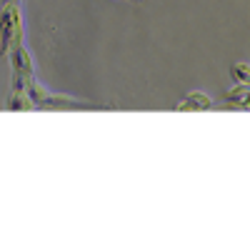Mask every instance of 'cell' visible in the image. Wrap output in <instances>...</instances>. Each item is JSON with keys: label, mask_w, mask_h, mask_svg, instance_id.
I'll use <instances>...</instances> for the list:
<instances>
[{"label": "cell", "mask_w": 250, "mask_h": 250, "mask_svg": "<svg viewBox=\"0 0 250 250\" xmlns=\"http://www.w3.org/2000/svg\"><path fill=\"white\" fill-rule=\"evenodd\" d=\"M38 108H50V110H108V105L100 103H88V100H75L60 93H48Z\"/></svg>", "instance_id": "cell-3"}, {"label": "cell", "mask_w": 250, "mask_h": 250, "mask_svg": "<svg viewBox=\"0 0 250 250\" xmlns=\"http://www.w3.org/2000/svg\"><path fill=\"white\" fill-rule=\"evenodd\" d=\"M33 100L28 98L25 90H10L8 95V110H33Z\"/></svg>", "instance_id": "cell-6"}, {"label": "cell", "mask_w": 250, "mask_h": 250, "mask_svg": "<svg viewBox=\"0 0 250 250\" xmlns=\"http://www.w3.org/2000/svg\"><path fill=\"white\" fill-rule=\"evenodd\" d=\"M213 105V98L208 95V93H203V90H193L190 95H185L178 105H175V110L178 113H188V110H193V113H200V110H208Z\"/></svg>", "instance_id": "cell-4"}, {"label": "cell", "mask_w": 250, "mask_h": 250, "mask_svg": "<svg viewBox=\"0 0 250 250\" xmlns=\"http://www.w3.org/2000/svg\"><path fill=\"white\" fill-rule=\"evenodd\" d=\"M225 100L235 105L238 110H248V100H250V90H248V83H235V85L225 93Z\"/></svg>", "instance_id": "cell-5"}, {"label": "cell", "mask_w": 250, "mask_h": 250, "mask_svg": "<svg viewBox=\"0 0 250 250\" xmlns=\"http://www.w3.org/2000/svg\"><path fill=\"white\" fill-rule=\"evenodd\" d=\"M18 45H23V13L20 3H8L0 8V58Z\"/></svg>", "instance_id": "cell-1"}, {"label": "cell", "mask_w": 250, "mask_h": 250, "mask_svg": "<svg viewBox=\"0 0 250 250\" xmlns=\"http://www.w3.org/2000/svg\"><path fill=\"white\" fill-rule=\"evenodd\" d=\"M8 60H10V90H23V85L35 78V65H33V58L30 53L25 50V45H18L8 53Z\"/></svg>", "instance_id": "cell-2"}, {"label": "cell", "mask_w": 250, "mask_h": 250, "mask_svg": "<svg viewBox=\"0 0 250 250\" xmlns=\"http://www.w3.org/2000/svg\"><path fill=\"white\" fill-rule=\"evenodd\" d=\"M230 75L235 83H250V65L248 62H235L230 68Z\"/></svg>", "instance_id": "cell-7"}, {"label": "cell", "mask_w": 250, "mask_h": 250, "mask_svg": "<svg viewBox=\"0 0 250 250\" xmlns=\"http://www.w3.org/2000/svg\"><path fill=\"white\" fill-rule=\"evenodd\" d=\"M123 3H138V0H123Z\"/></svg>", "instance_id": "cell-9"}, {"label": "cell", "mask_w": 250, "mask_h": 250, "mask_svg": "<svg viewBox=\"0 0 250 250\" xmlns=\"http://www.w3.org/2000/svg\"><path fill=\"white\" fill-rule=\"evenodd\" d=\"M8 3H23V0H0V8L8 5Z\"/></svg>", "instance_id": "cell-8"}]
</instances>
